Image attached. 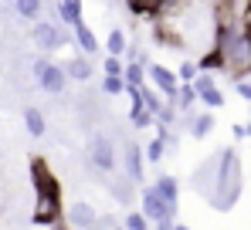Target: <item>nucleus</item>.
Masks as SVG:
<instances>
[{
    "label": "nucleus",
    "instance_id": "obj_1",
    "mask_svg": "<svg viewBox=\"0 0 251 230\" xmlns=\"http://www.w3.org/2000/svg\"><path fill=\"white\" fill-rule=\"evenodd\" d=\"M241 196V159L238 149H221L217 153V176H214V190H210V207L214 210H231Z\"/></svg>",
    "mask_w": 251,
    "mask_h": 230
},
{
    "label": "nucleus",
    "instance_id": "obj_2",
    "mask_svg": "<svg viewBox=\"0 0 251 230\" xmlns=\"http://www.w3.org/2000/svg\"><path fill=\"white\" fill-rule=\"evenodd\" d=\"M214 51L221 54V71L234 81L251 75V38L245 31H214Z\"/></svg>",
    "mask_w": 251,
    "mask_h": 230
},
{
    "label": "nucleus",
    "instance_id": "obj_3",
    "mask_svg": "<svg viewBox=\"0 0 251 230\" xmlns=\"http://www.w3.org/2000/svg\"><path fill=\"white\" fill-rule=\"evenodd\" d=\"M88 159L99 173H116L119 166V156H116V139L109 132H92L88 139Z\"/></svg>",
    "mask_w": 251,
    "mask_h": 230
},
{
    "label": "nucleus",
    "instance_id": "obj_4",
    "mask_svg": "<svg viewBox=\"0 0 251 230\" xmlns=\"http://www.w3.org/2000/svg\"><path fill=\"white\" fill-rule=\"evenodd\" d=\"M65 224H68V230H99V227H105L109 220H105L92 203L75 200V203L65 210Z\"/></svg>",
    "mask_w": 251,
    "mask_h": 230
},
{
    "label": "nucleus",
    "instance_id": "obj_5",
    "mask_svg": "<svg viewBox=\"0 0 251 230\" xmlns=\"http://www.w3.org/2000/svg\"><path fill=\"white\" fill-rule=\"evenodd\" d=\"M65 217V210H61V196L58 190H41L38 193V200H34V224H58Z\"/></svg>",
    "mask_w": 251,
    "mask_h": 230
},
{
    "label": "nucleus",
    "instance_id": "obj_6",
    "mask_svg": "<svg viewBox=\"0 0 251 230\" xmlns=\"http://www.w3.org/2000/svg\"><path fill=\"white\" fill-rule=\"evenodd\" d=\"M31 41H34L41 51H54V47L68 44V34H65L58 24H51V21H38V24L31 27Z\"/></svg>",
    "mask_w": 251,
    "mask_h": 230
},
{
    "label": "nucleus",
    "instance_id": "obj_7",
    "mask_svg": "<svg viewBox=\"0 0 251 230\" xmlns=\"http://www.w3.org/2000/svg\"><path fill=\"white\" fill-rule=\"evenodd\" d=\"M146 75H150L153 88H156L160 95H167L170 102L176 98V92H180V81H176V75H173L170 68H163V65H150V68H146Z\"/></svg>",
    "mask_w": 251,
    "mask_h": 230
},
{
    "label": "nucleus",
    "instance_id": "obj_8",
    "mask_svg": "<svg viewBox=\"0 0 251 230\" xmlns=\"http://www.w3.org/2000/svg\"><path fill=\"white\" fill-rule=\"evenodd\" d=\"M150 190L156 193V200H160V203L167 207L170 213L176 217V200H180V183H176L173 176H160V180H156V183H153Z\"/></svg>",
    "mask_w": 251,
    "mask_h": 230
},
{
    "label": "nucleus",
    "instance_id": "obj_9",
    "mask_svg": "<svg viewBox=\"0 0 251 230\" xmlns=\"http://www.w3.org/2000/svg\"><path fill=\"white\" fill-rule=\"evenodd\" d=\"M51 14H54V21L51 24H68V27H78L82 24V3L78 0H61V3H54V7H48Z\"/></svg>",
    "mask_w": 251,
    "mask_h": 230
},
{
    "label": "nucleus",
    "instance_id": "obj_10",
    "mask_svg": "<svg viewBox=\"0 0 251 230\" xmlns=\"http://www.w3.org/2000/svg\"><path fill=\"white\" fill-rule=\"evenodd\" d=\"M139 213L146 217V224H150V220H156V224H173V213L156 200V193L150 190V186L143 190V210H139Z\"/></svg>",
    "mask_w": 251,
    "mask_h": 230
},
{
    "label": "nucleus",
    "instance_id": "obj_11",
    "mask_svg": "<svg viewBox=\"0 0 251 230\" xmlns=\"http://www.w3.org/2000/svg\"><path fill=\"white\" fill-rule=\"evenodd\" d=\"M214 176H217V156H210L207 162H201V166L190 173V183H194L197 193L210 196V190H214Z\"/></svg>",
    "mask_w": 251,
    "mask_h": 230
},
{
    "label": "nucleus",
    "instance_id": "obj_12",
    "mask_svg": "<svg viewBox=\"0 0 251 230\" xmlns=\"http://www.w3.org/2000/svg\"><path fill=\"white\" fill-rule=\"evenodd\" d=\"M126 180H132V183H143V173H146V166H143V149L136 146V142H126Z\"/></svg>",
    "mask_w": 251,
    "mask_h": 230
},
{
    "label": "nucleus",
    "instance_id": "obj_13",
    "mask_svg": "<svg viewBox=\"0 0 251 230\" xmlns=\"http://www.w3.org/2000/svg\"><path fill=\"white\" fill-rule=\"evenodd\" d=\"M38 85H41V92H48V95H61L65 85H68V78L61 71V65H48V71L38 78Z\"/></svg>",
    "mask_w": 251,
    "mask_h": 230
},
{
    "label": "nucleus",
    "instance_id": "obj_14",
    "mask_svg": "<svg viewBox=\"0 0 251 230\" xmlns=\"http://www.w3.org/2000/svg\"><path fill=\"white\" fill-rule=\"evenodd\" d=\"M61 71H65V78H68V81H78V85H85V81L92 78V65H88L85 58H72L68 65H61Z\"/></svg>",
    "mask_w": 251,
    "mask_h": 230
},
{
    "label": "nucleus",
    "instance_id": "obj_15",
    "mask_svg": "<svg viewBox=\"0 0 251 230\" xmlns=\"http://www.w3.org/2000/svg\"><path fill=\"white\" fill-rule=\"evenodd\" d=\"M109 193H112V200L116 203H132V196H136V186H132V180H126V176H112V186H109Z\"/></svg>",
    "mask_w": 251,
    "mask_h": 230
},
{
    "label": "nucleus",
    "instance_id": "obj_16",
    "mask_svg": "<svg viewBox=\"0 0 251 230\" xmlns=\"http://www.w3.org/2000/svg\"><path fill=\"white\" fill-rule=\"evenodd\" d=\"M210 129H214V115H210V112L190 115V132H194V139H204V136H210Z\"/></svg>",
    "mask_w": 251,
    "mask_h": 230
},
{
    "label": "nucleus",
    "instance_id": "obj_17",
    "mask_svg": "<svg viewBox=\"0 0 251 230\" xmlns=\"http://www.w3.org/2000/svg\"><path fill=\"white\" fill-rule=\"evenodd\" d=\"M24 125H27V132L38 139V136H44V115L41 109H34V105H27L24 109Z\"/></svg>",
    "mask_w": 251,
    "mask_h": 230
},
{
    "label": "nucleus",
    "instance_id": "obj_18",
    "mask_svg": "<svg viewBox=\"0 0 251 230\" xmlns=\"http://www.w3.org/2000/svg\"><path fill=\"white\" fill-rule=\"evenodd\" d=\"M75 41H78V47H82L85 54H95V51H99V41H95V34H92L88 24H78V27H75Z\"/></svg>",
    "mask_w": 251,
    "mask_h": 230
},
{
    "label": "nucleus",
    "instance_id": "obj_19",
    "mask_svg": "<svg viewBox=\"0 0 251 230\" xmlns=\"http://www.w3.org/2000/svg\"><path fill=\"white\" fill-rule=\"evenodd\" d=\"M41 10H44V3H38V0H21V3H14V14L24 17V21H34V24H38Z\"/></svg>",
    "mask_w": 251,
    "mask_h": 230
},
{
    "label": "nucleus",
    "instance_id": "obj_20",
    "mask_svg": "<svg viewBox=\"0 0 251 230\" xmlns=\"http://www.w3.org/2000/svg\"><path fill=\"white\" fill-rule=\"evenodd\" d=\"M197 105V92L190 88V85H180V92H176V98H173V109H180V112H190Z\"/></svg>",
    "mask_w": 251,
    "mask_h": 230
},
{
    "label": "nucleus",
    "instance_id": "obj_21",
    "mask_svg": "<svg viewBox=\"0 0 251 230\" xmlns=\"http://www.w3.org/2000/svg\"><path fill=\"white\" fill-rule=\"evenodd\" d=\"M123 81H126V88H143V81H146L143 65H126L123 68Z\"/></svg>",
    "mask_w": 251,
    "mask_h": 230
},
{
    "label": "nucleus",
    "instance_id": "obj_22",
    "mask_svg": "<svg viewBox=\"0 0 251 230\" xmlns=\"http://www.w3.org/2000/svg\"><path fill=\"white\" fill-rule=\"evenodd\" d=\"M105 47H109V58H119V54H126V34L119 31V27H112V31H109Z\"/></svg>",
    "mask_w": 251,
    "mask_h": 230
},
{
    "label": "nucleus",
    "instance_id": "obj_23",
    "mask_svg": "<svg viewBox=\"0 0 251 230\" xmlns=\"http://www.w3.org/2000/svg\"><path fill=\"white\" fill-rule=\"evenodd\" d=\"M173 75H176V81H180V85H194V78L201 75V71H197V65H194V61H183Z\"/></svg>",
    "mask_w": 251,
    "mask_h": 230
},
{
    "label": "nucleus",
    "instance_id": "obj_24",
    "mask_svg": "<svg viewBox=\"0 0 251 230\" xmlns=\"http://www.w3.org/2000/svg\"><path fill=\"white\" fill-rule=\"evenodd\" d=\"M197 102H204L207 109H221V105H224V92H221V88H210L204 95H197Z\"/></svg>",
    "mask_w": 251,
    "mask_h": 230
},
{
    "label": "nucleus",
    "instance_id": "obj_25",
    "mask_svg": "<svg viewBox=\"0 0 251 230\" xmlns=\"http://www.w3.org/2000/svg\"><path fill=\"white\" fill-rule=\"evenodd\" d=\"M190 88H194L197 95H204V92H210V88H217V81H214V75H197Z\"/></svg>",
    "mask_w": 251,
    "mask_h": 230
},
{
    "label": "nucleus",
    "instance_id": "obj_26",
    "mask_svg": "<svg viewBox=\"0 0 251 230\" xmlns=\"http://www.w3.org/2000/svg\"><path fill=\"white\" fill-rule=\"evenodd\" d=\"M163 153H167V146H163V142H160V139H153V142H150V146H146V159H150V162H160V159H163Z\"/></svg>",
    "mask_w": 251,
    "mask_h": 230
},
{
    "label": "nucleus",
    "instance_id": "obj_27",
    "mask_svg": "<svg viewBox=\"0 0 251 230\" xmlns=\"http://www.w3.org/2000/svg\"><path fill=\"white\" fill-rule=\"evenodd\" d=\"M102 92H105V95H123L126 81L123 78H105V81H102Z\"/></svg>",
    "mask_w": 251,
    "mask_h": 230
},
{
    "label": "nucleus",
    "instance_id": "obj_28",
    "mask_svg": "<svg viewBox=\"0 0 251 230\" xmlns=\"http://www.w3.org/2000/svg\"><path fill=\"white\" fill-rule=\"evenodd\" d=\"M102 68H105V78H123V61H119V58H105V65H102Z\"/></svg>",
    "mask_w": 251,
    "mask_h": 230
},
{
    "label": "nucleus",
    "instance_id": "obj_29",
    "mask_svg": "<svg viewBox=\"0 0 251 230\" xmlns=\"http://www.w3.org/2000/svg\"><path fill=\"white\" fill-rule=\"evenodd\" d=\"M48 65H51L48 58H34V65H31V75H34V78H41L44 71H48Z\"/></svg>",
    "mask_w": 251,
    "mask_h": 230
},
{
    "label": "nucleus",
    "instance_id": "obj_30",
    "mask_svg": "<svg viewBox=\"0 0 251 230\" xmlns=\"http://www.w3.org/2000/svg\"><path fill=\"white\" fill-rule=\"evenodd\" d=\"M234 92H238L245 102H251V81H234Z\"/></svg>",
    "mask_w": 251,
    "mask_h": 230
},
{
    "label": "nucleus",
    "instance_id": "obj_31",
    "mask_svg": "<svg viewBox=\"0 0 251 230\" xmlns=\"http://www.w3.org/2000/svg\"><path fill=\"white\" fill-rule=\"evenodd\" d=\"M245 34L251 38V0H245Z\"/></svg>",
    "mask_w": 251,
    "mask_h": 230
},
{
    "label": "nucleus",
    "instance_id": "obj_32",
    "mask_svg": "<svg viewBox=\"0 0 251 230\" xmlns=\"http://www.w3.org/2000/svg\"><path fill=\"white\" fill-rule=\"evenodd\" d=\"M231 132H234V139H248L245 136V125H231Z\"/></svg>",
    "mask_w": 251,
    "mask_h": 230
},
{
    "label": "nucleus",
    "instance_id": "obj_33",
    "mask_svg": "<svg viewBox=\"0 0 251 230\" xmlns=\"http://www.w3.org/2000/svg\"><path fill=\"white\" fill-rule=\"evenodd\" d=\"M156 230H173V224H156Z\"/></svg>",
    "mask_w": 251,
    "mask_h": 230
},
{
    "label": "nucleus",
    "instance_id": "obj_34",
    "mask_svg": "<svg viewBox=\"0 0 251 230\" xmlns=\"http://www.w3.org/2000/svg\"><path fill=\"white\" fill-rule=\"evenodd\" d=\"M173 230H190V227H183V224H173Z\"/></svg>",
    "mask_w": 251,
    "mask_h": 230
},
{
    "label": "nucleus",
    "instance_id": "obj_35",
    "mask_svg": "<svg viewBox=\"0 0 251 230\" xmlns=\"http://www.w3.org/2000/svg\"><path fill=\"white\" fill-rule=\"evenodd\" d=\"M245 136H248V139H251V122H248V125H245Z\"/></svg>",
    "mask_w": 251,
    "mask_h": 230
},
{
    "label": "nucleus",
    "instance_id": "obj_36",
    "mask_svg": "<svg viewBox=\"0 0 251 230\" xmlns=\"http://www.w3.org/2000/svg\"><path fill=\"white\" fill-rule=\"evenodd\" d=\"M51 230H61V227H58V224H54V227H51Z\"/></svg>",
    "mask_w": 251,
    "mask_h": 230
},
{
    "label": "nucleus",
    "instance_id": "obj_37",
    "mask_svg": "<svg viewBox=\"0 0 251 230\" xmlns=\"http://www.w3.org/2000/svg\"><path fill=\"white\" fill-rule=\"evenodd\" d=\"M109 230H123V227H109Z\"/></svg>",
    "mask_w": 251,
    "mask_h": 230
}]
</instances>
